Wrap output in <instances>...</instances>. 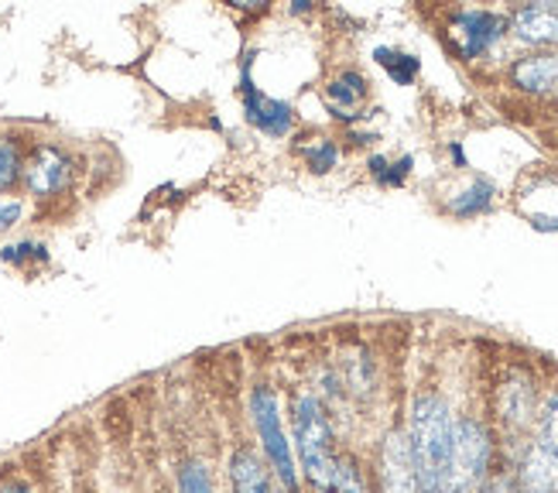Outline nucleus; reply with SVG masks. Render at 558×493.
<instances>
[{"instance_id":"1","label":"nucleus","mask_w":558,"mask_h":493,"mask_svg":"<svg viewBox=\"0 0 558 493\" xmlns=\"http://www.w3.org/2000/svg\"><path fill=\"white\" fill-rule=\"evenodd\" d=\"M408 456L422 493H442L456 446V418L439 394H418L408 414Z\"/></svg>"},{"instance_id":"2","label":"nucleus","mask_w":558,"mask_h":493,"mask_svg":"<svg viewBox=\"0 0 558 493\" xmlns=\"http://www.w3.org/2000/svg\"><path fill=\"white\" fill-rule=\"evenodd\" d=\"M291 432H295V453L302 462V473L308 477L312 486H319V493H329L339 459L332 453V429L326 408L315 394L305 390L291 401Z\"/></svg>"},{"instance_id":"3","label":"nucleus","mask_w":558,"mask_h":493,"mask_svg":"<svg viewBox=\"0 0 558 493\" xmlns=\"http://www.w3.org/2000/svg\"><path fill=\"white\" fill-rule=\"evenodd\" d=\"M251 422H254L257 442H260L264 459H268L275 480L288 493H299V466H295V456H291V442H288V432L281 422L278 398L268 384L251 390Z\"/></svg>"},{"instance_id":"4","label":"nucleus","mask_w":558,"mask_h":493,"mask_svg":"<svg viewBox=\"0 0 558 493\" xmlns=\"http://www.w3.org/2000/svg\"><path fill=\"white\" fill-rule=\"evenodd\" d=\"M490 456H494V442L487 425L476 422V418H459L449 480L442 493H483L490 473Z\"/></svg>"},{"instance_id":"5","label":"nucleus","mask_w":558,"mask_h":493,"mask_svg":"<svg viewBox=\"0 0 558 493\" xmlns=\"http://www.w3.org/2000/svg\"><path fill=\"white\" fill-rule=\"evenodd\" d=\"M240 93H244V113L260 134L268 137H284L295 128V110L284 100H275L271 93H264L251 80V65H244V80H240Z\"/></svg>"},{"instance_id":"6","label":"nucleus","mask_w":558,"mask_h":493,"mask_svg":"<svg viewBox=\"0 0 558 493\" xmlns=\"http://www.w3.org/2000/svg\"><path fill=\"white\" fill-rule=\"evenodd\" d=\"M507 21L494 11H459L452 17V38L463 59H480L504 38Z\"/></svg>"},{"instance_id":"7","label":"nucleus","mask_w":558,"mask_h":493,"mask_svg":"<svg viewBox=\"0 0 558 493\" xmlns=\"http://www.w3.org/2000/svg\"><path fill=\"white\" fill-rule=\"evenodd\" d=\"M21 171H24V185H28V192L38 195V200H48V195H56L69 185L72 165L59 147L41 144V147H35V155Z\"/></svg>"},{"instance_id":"8","label":"nucleus","mask_w":558,"mask_h":493,"mask_svg":"<svg viewBox=\"0 0 558 493\" xmlns=\"http://www.w3.org/2000/svg\"><path fill=\"white\" fill-rule=\"evenodd\" d=\"M380 480H384V493H422L415 470H411V456H408V442L401 432L387 435L384 453H380Z\"/></svg>"},{"instance_id":"9","label":"nucleus","mask_w":558,"mask_h":493,"mask_svg":"<svg viewBox=\"0 0 558 493\" xmlns=\"http://www.w3.org/2000/svg\"><path fill=\"white\" fill-rule=\"evenodd\" d=\"M511 28L527 45H558V0L548 4H527L514 11Z\"/></svg>"},{"instance_id":"10","label":"nucleus","mask_w":558,"mask_h":493,"mask_svg":"<svg viewBox=\"0 0 558 493\" xmlns=\"http://www.w3.org/2000/svg\"><path fill=\"white\" fill-rule=\"evenodd\" d=\"M511 80L518 89L548 96L558 93V52H542V56H527L511 69Z\"/></svg>"},{"instance_id":"11","label":"nucleus","mask_w":558,"mask_h":493,"mask_svg":"<svg viewBox=\"0 0 558 493\" xmlns=\"http://www.w3.org/2000/svg\"><path fill=\"white\" fill-rule=\"evenodd\" d=\"M230 483H233V493H278L271 466H264V459L251 449L233 453Z\"/></svg>"},{"instance_id":"12","label":"nucleus","mask_w":558,"mask_h":493,"mask_svg":"<svg viewBox=\"0 0 558 493\" xmlns=\"http://www.w3.org/2000/svg\"><path fill=\"white\" fill-rule=\"evenodd\" d=\"M363 96H367V80H363L360 72H339V76L326 86L329 110L339 120H353L350 110H356L363 104Z\"/></svg>"},{"instance_id":"13","label":"nucleus","mask_w":558,"mask_h":493,"mask_svg":"<svg viewBox=\"0 0 558 493\" xmlns=\"http://www.w3.org/2000/svg\"><path fill=\"white\" fill-rule=\"evenodd\" d=\"M511 493H558V470L545 456L527 449L518 473V486Z\"/></svg>"},{"instance_id":"14","label":"nucleus","mask_w":558,"mask_h":493,"mask_svg":"<svg viewBox=\"0 0 558 493\" xmlns=\"http://www.w3.org/2000/svg\"><path fill=\"white\" fill-rule=\"evenodd\" d=\"M535 414V390H531L527 381H511L500 390V418L511 429H524Z\"/></svg>"},{"instance_id":"15","label":"nucleus","mask_w":558,"mask_h":493,"mask_svg":"<svg viewBox=\"0 0 558 493\" xmlns=\"http://www.w3.org/2000/svg\"><path fill=\"white\" fill-rule=\"evenodd\" d=\"M531 449H535L538 456H545L555 466V470H558V390L542 405L538 435H535V442H531Z\"/></svg>"},{"instance_id":"16","label":"nucleus","mask_w":558,"mask_h":493,"mask_svg":"<svg viewBox=\"0 0 558 493\" xmlns=\"http://www.w3.org/2000/svg\"><path fill=\"white\" fill-rule=\"evenodd\" d=\"M497 200V189L494 182L487 179H473L463 192H456L452 200H449V209L456 216H480V213H487Z\"/></svg>"},{"instance_id":"17","label":"nucleus","mask_w":558,"mask_h":493,"mask_svg":"<svg viewBox=\"0 0 558 493\" xmlns=\"http://www.w3.org/2000/svg\"><path fill=\"white\" fill-rule=\"evenodd\" d=\"M374 59H377V65L391 76L398 86H411L415 83V76H418V69H422V62H418V56H411V52H401V48H374Z\"/></svg>"},{"instance_id":"18","label":"nucleus","mask_w":558,"mask_h":493,"mask_svg":"<svg viewBox=\"0 0 558 493\" xmlns=\"http://www.w3.org/2000/svg\"><path fill=\"white\" fill-rule=\"evenodd\" d=\"M302 158H305L308 171H315V176H326V171H332L336 161H339V147L329 137H315L312 144L302 147Z\"/></svg>"},{"instance_id":"19","label":"nucleus","mask_w":558,"mask_h":493,"mask_svg":"<svg viewBox=\"0 0 558 493\" xmlns=\"http://www.w3.org/2000/svg\"><path fill=\"white\" fill-rule=\"evenodd\" d=\"M179 493H216L213 477L199 459H189L179 466Z\"/></svg>"},{"instance_id":"20","label":"nucleus","mask_w":558,"mask_h":493,"mask_svg":"<svg viewBox=\"0 0 558 493\" xmlns=\"http://www.w3.org/2000/svg\"><path fill=\"white\" fill-rule=\"evenodd\" d=\"M411 168H415V161H411L408 155L401 161H387V158H371V176L380 182V185H404V179L411 176Z\"/></svg>"},{"instance_id":"21","label":"nucleus","mask_w":558,"mask_h":493,"mask_svg":"<svg viewBox=\"0 0 558 493\" xmlns=\"http://www.w3.org/2000/svg\"><path fill=\"white\" fill-rule=\"evenodd\" d=\"M21 176V152L11 137H0V192H8Z\"/></svg>"},{"instance_id":"22","label":"nucleus","mask_w":558,"mask_h":493,"mask_svg":"<svg viewBox=\"0 0 558 493\" xmlns=\"http://www.w3.org/2000/svg\"><path fill=\"white\" fill-rule=\"evenodd\" d=\"M0 257H4L8 264H24V261H45L48 254H45V246L41 243H32V240H24V243H11V246H4L0 251Z\"/></svg>"},{"instance_id":"23","label":"nucleus","mask_w":558,"mask_h":493,"mask_svg":"<svg viewBox=\"0 0 558 493\" xmlns=\"http://www.w3.org/2000/svg\"><path fill=\"white\" fill-rule=\"evenodd\" d=\"M24 206L21 200H11V195H0V230H11L17 219H21Z\"/></svg>"},{"instance_id":"24","label":"nucleus","mask_w":558,"mask_h":493,"mask_svg":"<svg viewBox=\"0 0 558 493\" xmlns=\"http://www.w3.org/2000/svg\"><path fill=\"white\" fill-rule=\"evenodd\" d=\"M0 493H35L28 483H17V480H11V483H4V486H0Z\"/></svg>"},{"instance_id":"25","label":"nucleus","mask_w":558,"mask_h":493,"mask_svg":"<svg viewBox=\"0 0 558 493\" xmlns=\"http://www.w3.org/2000/svg\"><path fill=\"white\" fill-rule=\"evenodd\" d=\"M535 227H538V230H548V233H558V219H548V216H535Z\"/></svg>"},{"instance_id":"26","label":"nucleus","mask_w":558,"mask_h":493,"mask_svg":"<svg viewBox=\"0 0 558 493\" xmlns=\"http://www.w3.org/2000/svg\"><path fill=\"white\" fill-rule=\"evenodd\" d=\"M452 158L459 161V165H463L466 158H463V147H459V144H452Z\"/></svg>"},{"instance_id":"27","label":"nucleus","mask_w":558,"mask_h":493,"mask_svg":"<svg viewBox=\"0 0 558 493\" xmlns=\"http://www.w3.org/2000/svg\"><path fill=\"white\" fill-rule=\"evenodd\" d=\"M494 493H511V486H507V483H497V490Z\"/></svg>"}]
</instances>
